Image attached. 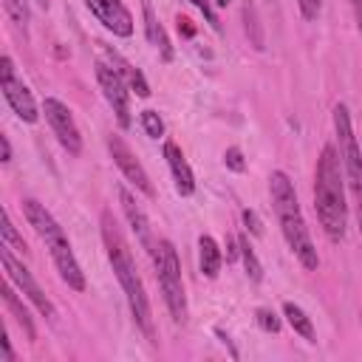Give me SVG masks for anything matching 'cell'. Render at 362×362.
I'll return each instance as SVG.
<instances>
[{
    "label": "cell",
    "instance_id": "4dcf8cb0",
    "mask_svg": "<svg viewBox=\"0 0 362 362\" xmlns=\"http://www.w3.org/2000/svg\"><path fill=\"white\" fill-rule=\"evenodd\" d=\"M175 23H178V31H181L184 37H192V34H195V28H192V23H189L187 17H181V14H178V20H175Z\"/></svg>",
    "mask_w": 362,
    "mask_h": 362
},
{
    "label": "cell",
    "instance_id": "1f68e13d",
    "mask_svg": "<svg viewBox=\"0 0 362 362\" xmlns=\"http://www.w3.org/2000/svg\"><path fill=\"white\" fill-rule=\"evenodd\" d=\"M0 345H3V362H14V351H11V342H8V337H6V334H3Z\"/></svg>",
    "mask_w": 362,
    "mask_h": 362
},
{
    "label": "cell",
    "instance_id": "484cf974",
    "mask_svg": "<svg viewBox=\"0 0 362 362\" xmlns=\"http://www.w3.org/2000/svg\"><path fill=\"white\" fill-rule=\"evenodd\" d=\"M189 3L204 14V20L209 23V28H212L215 34L223 31V25H221V20H218V14H215V3H212V0H189Z\"/></svg>",
    "mask_w": 362,
    "mask_h": 362
},
{
    "label": "cell",
    "instance_id": "ac0fdd59",
    "mask_svg": "<svg viewBox=\"0 0 362 362\" xmlns=\"http://www.w3.org/2000/svg\"><path fill=\"white\" fill-rule=\"evenodd\" d=\"M198 266H201V274L215 280L221 274V266H223V252L218 246V240L212 235H201L198 238Z\"/></svg>",
    "mask_w": 362,
    "mask_h": 362
},
{
    "label": "cell",
    "instance_id": "2e32d148",
    "mask_svg": "<svg viewBox=\"0 0 362 362\" xmlns=\"http://www.w3.org/2000/svg\"><path fill=\"white\" fill-rule=\"evenodd\" d=\"M141 14H144V34H147V42L158 48L161 62H173L175 51H173V45H170V37H167L164 25L158 23V17H156V11H153L150 0H141Z\"/></svg>",
    "mask_w": 362,
    "mask_h": 362
},
{
    "label": "cell",
    "instance_id": "7a4b0ae2",
    "mask_svg": "<svg viewBox=\"0 0 362 362\" xmlns=\"http://www.w3.org/2000/svg\"><path fill=\"white\" fill-rule=\"evenodd\" d=\"M314 209L320 218L322 232L339 243L345 238L348 226V204H345V173H342V158L334 144H325L317 170H314Z\"/></svg>",
    "mask_w": 362,
    "mask_h": 362
},
{
    "label": "cell",
    "instance_id": "7c38bea8",
    "mask_svg": "<svg viewBox=\"0 0 362 362\" xmlns=\"http://www.w3.org/2000/svg\"><path fill=\"white\" fill-rule=\"evenodd\" d=\"M85 8L116 37H133V14L122 0H85Z\"/></svg>",
    "mask_w": 362,
    "mask_h": 362
},
{
    "label": "cell",
    "instance_id": "44dd1931",
    "mask_svg": "<svg viewBox=\"0 0 362 362\" xmlns=\"http://www.w3.org/2000/svg\"><path fill=\"white\" fill-rule=\"evenodd\" d=\"M238 246H240V260H243V269H246L249 280L260 283V280H263V266H260V260H257V255H255L249 238H246V235H238Z\"/></svg>",
    "mask_w": 362,
    "mask_h": 362
},
{
    "label": "cell",
    "instance_id": "277c9868",
    "mask_svg": "<svg viewBox=\"0 0 362 362\" xmlns=\"http://www.w3.org/2000/svg\"><path fill=\"white\" fill-rule=\"evenodd\" d=\"M23 215H25L28 226L40 235V240L45 243V249H48L62 283L68 288H74V291H85V272H82V266H79V260H76V255L71 249V240H68L65 229L45 209V204H40L34 198H25L23 201Z\"/></svg>",
    "mask_w": 362,
    "mask_h": 362
},
{
    "label": "cell",
    "instance_id": "52a82bcc",
    "mask_svg": "<svg viewBox=\"0 0 362 362\" xmlns=\"http://www.w3.org/2000/svg\"><path fill=\"white\" fill-rule=\"evenodd\" d=\"M0 90H3V99L8 102V107L14 110V116L25 124H34L40 119V110H37V102L28 90V85L23 79H17L14 74V62L8 54L0 57Z\"/></svg>",
    "mask_w": 362,
    "mask_h": 362
},
{
    "label": "cell",
    "instance_id": "e0dca14e",
    "mask_svg": "<svg viewBox=\"0 0 362 362\" xmlns=\"http://www.w3.org/2000/svg\"><path fill=\"white\" fill-rule=\"evenodd\" d=\"M14 288H17V286H14L11 280L3 286V305H6V311L14 317V322L23 328V334H25V337L34 342V339H37V328H34V320H31L28 308L23 305V300L17 297V291H14Z\"/></svg>",
    "mask_w": 362,
    "mask_h": 362
},
{
    "label": "cell",
    "instance_id": "7402d4cb",
    "mask_svg": "<svg viewBox=\"0 0 362 362\" xmlns=\"http://www.w3.org/2000/svg\"><path fill=\"white\" fill-rule=\"evenodd\" d=\"M0 235H3V243H6L8 249H14V252H20L23 257L28 255V246H25V240H23V235L17 232V226L11 223V215H8V209H3V226H0Z\"/></svg>",
    "mask_w": 362,
    "mask_h": 362
},
{
    "label": "cell",
    "instance_id": "5bb4252c",
    "mask_svg": "<svg viewBox=\"0 0 362 362\" xmlns=\"http://www.w3.org/2000/svg\"><path fill=\"white\" fill-rule=\"evenodd\" d=\"M164 161H167V167L173 173L175 192L181 198H189L195 192V173H192L189 161L184 158V153H181V147L175 141H164Z\"/></svg>",
    "mask_w": 362,
    "mask_h": 362
},
{
    "label": "cell",
    "instance_id": "4316f807",
    "mask_svg": "<svg viewBox=\"0 0 362 362\" xmlns=\"http://www.w3.org/2000/svg\"><path fill=\"white\" fill-rule=\"evenodd\" d=\"M223 167L232 170V173H243V170H246L243 150H240V147H226V150H223Z\"/></svg>",
    "mask_w": 362,
    "mask_h": 362
},
{
    "label": "cell",
    "instance_id": "cb8c5ba5",
    "mask_svg": "<svg viewBox=\"0 0 362 362\" xmlns=\"http://www.w3.org/2000/svg\"><path fill=\"white\" fill-rule=\"evenodd\" d=\"M139 122H141V127H144V133L150 136V139H161L164 136V119L158 116V110H141L139 113Z\"/></svg>",
    "mask_w": 362,
    "mask_h": 362
},
{
    "label": "cell",
    "instance_id": "4fadbf2b",
    "mask_svg": "<svg viewBox=\"0 0 362 362\" xmlns=\"http://www.w3.org/2000/svg\"><path fill=\"white\" fill-rule=\"evenodd\" d=\"M119 201H122V209H124V218H127L130 229L136 232V240H139V243H141V249L153 257V255H156V249H158V243L153 240L150 218H147V215H144V209L136 204V198L130 195V189H127V187H119Z\"/></svg>",
    "mask_w": 362,
    "mask_h": 362
},
{
    "label": "cell",
    "instance_id": "8992f818",
    "mask_svg": "<svg viewBox=\"0 0 362 362\" xmlns=\"http://www.w3.org/2000/svg\"><path fill=\"white\" fill-rule=\"evenodd\" d=\"M158 288L164 297V305L175 322H187V294H184V277H181V260L173 240H158V249L153 255Z\"/></svg>",
    "mask_w": 362,
    "mask_h": 362
},
{
    "label": "cell",
    "instance_id": "ba28073f",
    "mask_svg": "<svg viewBox=\"0 0 362 362\" xmlns=\"http://www.w3.org/2000/svg\"><path fill=\"white\" fill-rule=\"evenodd\" d=\"M11 252H14V249H8V246L3 243V249H0V263H3V269H6V277L31 300V305H34L45 320H54V317H57V308H54L51 297L42 291V286L34 280V274L23 266V260H17Z\"/></svg>",
    "mask_w": 362,
    "mask_h": 362
},
{
    "label": "cell",
    "instance_id": "6da1fadb",
    "mask_svg": "<svg viewBox=\"0 0 362 362\" xmlns=\"http://www.w3.org/2000/svg\"><path fill=\"white\" fill-rule=\"evenodd\" d=\"M102 243H105V252H107V260H110V269L127 297V308L133 314V322L139 325V331L156 342V328H153V308H150V300H147V291H144V283L139 277V269H136V260H133V252L122 235V229L116 226L113 215L105 209L102 212Z\"/></svg>",
    "mask_w": 362,
    "mask_h": 362
},
{
    "label": "cell",
    "instance_id": "9c48e42d",
    "mask_svg": "<svg viewBox=\"0 0 362 362\" xmlns=\"http://www.w3.org/2000/svg\"><path fill=\"white\" fill-rule=\"evenodd\" d=\"M93 68H96V82H99V90H102L105 102L110 105V110H113V116H116L119 127H122V130H127V127L133 124L130 88H127V82H124V79L119 76V71H113L105 59H99Z\"/></svg>",
    "mask_w": 362,
    "mask_h": 362
},
{
    "label": "cell",
    "instance_id": "836d02e7",
    "mask_svg": "<svg viewBox=\"0 0 362 362\" xmlns=\"http://www.w3.org/2000/svg\"><path fill=\"white\" fill-rule=\"evenodd\" d=\"M212 3H215V6H221V8H226V6L232 3V0H212Z\"/></svg>",
    "mask_w": 362,
    "mask_h": 362
},
{
    "label": "cell",
    "instance_id": "d4e9b609",
    "mask_svg": "<svg viewBox=\"0 0 362 362\" xmlns=\"http://www.w3.org/2000/svg\"><path fill=\"white\" fill-rule=\"evenodd\" d=\"M255 322H257L263 331H269V334H277V331L283 328V320H280L272 308H257V311H255Z\"/></svg>",
    "mask_w": 362,
    "mask_h": 362
},
{
    "label": "cell",
    "instance_id": "ffe728a7",
    "mask_svg": "<svg viewBox=\"0 0 362 362\" xmlns=\"http://www.w3.org/2000/svg\"><path fill=\"white\" fill-rule=\"evenodd\" d=\"M243 28H246V34H249V42H252L257 51H263V48H266V40H263V28H260V23H257V11H255V3H252V0H243Z\"/></svg>",
    "mask_w": 362,
    "mask_h": 362
},
{
    "label": "cell",
    "instance_id": "5b68a950",
    "mask_svg": "<svg viewBox=\"0 0 362 362\" xmlns=\"http://www.w3.org/2000/svg\"><path fill=\"white\" fill-rule=\"evenodd\" d=\"M331 122H334V133H337V141H339L342 173H345V181H348L354 204H356V223H359V235H362V147L356 141L354 122H351V113H348L345 102L334 105Z\"/></svg>",
    "mask_w": 362,
    "mask_h": 362
},
{
    "label": "cell",
    "instance_id": "9a60e30c",
    "mask_svg": "<svg viewBox=\"0 0 362 362\" xmlns=\"http://www.w3.org/2000/svg\"><path fill=\"white\" fill-rule=\"evenodd\" d=\"M99 48H102V57H105V62L113 68V71H119V76L127 82V88L130 90H136V96H141V99H147L150 96V85H147V79H144V74L139 71V68H133L122 54H116V51H110L105 42H99Z\"/></svg>",
    "mask_w": 362,
    "mask_h": 362
},
{
    "label": "cell",
    "instance_id": "3957f363",
    "mask_svg": "<svg viewBox=\"0 0 362 362\" xmlns=\"http://www.w3.org/2000/svg\"><path fill=\"white\" fill-rule=\"evenodd\" d=\"M269 195H272V206H274V215H277V223H280V232H283L288 249L294 252V257L300 260V266L305 272H317L320 255H317V246L305 226V218H303V209H300V201L294 192V181L288 178V173L274 170L269 175Z\"/></svg>",
    "mask_w": 362,
    "mask_h": 362
},
{
    "label": "cell",
    "instance_id": "f546056e",
    "mask_svg": "<svg viewBox=\"0 0 362 362\" xmlns=\"http://www.w3.org/2000/svg\"><path fill=\"white\" fill-rule=\"evenodd\" d=\"M0 161L3 164L11 161V141H8V136H0Z\"/></svg>",
    "mask_w": 362,
    "mask_h": 362
},
{
    "label": "cell",
    "instance_id": "f1b7e54d",
    "mask_svg": "<svg viewBox=\"0 0 362 362\" xmlns=\"http://www.w3.org/2000/svg\"><path fill=\"white\" fill-rule=\"evenodd\" d=\"M240 218H243L246 232H252V235H263V223H260V218H257V212H255V209H243V212H240Z\"/></svg>",
    "mask_w": 362,
    "mask_h": 362
},
{
    "label": "cell",
    "instance_id": "83f0119b",
    "mask_svg": "<svg viewBox=\"0 0 362 362\" xmlns=\"http://www.w3.org/2000/svg\"><path fill=\"white\" fill-rule=\"evenodd\" d=\"M297 8L303 14V20L314 23L320 17V11H322V0H297Z\"/></svg>",
    "mask_w": 362,
    "mask_h": 362
},
{
    "label": "cell",
    "instance_id": "d6a6232c",
    "mask_svg": "<svg viewBox=\"0 0 362 362\" xmlns=\"http://www.w3.org/2000/svg\"><path fill=\"white\" fill-rule=\"evenodd\" d=\"M351 8H354V20H356V28L362 34V0H351Z\"/></svg>",
    "mask_w": 362,
    "mask_h": 362
},
{
    "label": "cell",
    "instance_id": "d6986e66",
    "mask_svg": "<svg viewBox=\"0 0 362 362\" xmlns=\"http://www.w3.org/2000/svg\"><path fill=\"white\" fill-rule=\"evenodd\" d=\"M283 317H286V322L291 325V331L294 334H300L305 342H317V334H314V322H311V317L297 305V303H291V300H286L283 303Z\"/></svg>",
    "mask_w": 362,
    "mask_h": 362
},
{
    "label": "cell",
    "instance_id": "30bf717a",
    "mask_svg": "<svg viewBox=\"0 0 362 362\" xmlns=\"http://www.w3.org/2000/svg\"><path fill=\"white\" fill-rule=\"evenodd\" d=\"M42 113H45V122L54 130L57 141L62 144V150H68L71 156H79L82 153V133H79V127H76L74 113L68 110V105L59 102L57 96H45Z\"/></svg>",
    "mask_w": 362,
    "mask_h": 362
},
{
    "label": "cell",
    "instance_id": "603a6c76",
    "mask_svg": "<svg viewBox=\"0 0 362 362\" xmlns=\"http://www.w3.org/2000/svg\"><path fill=\"white\" fill-rule=\"evenodd\" d=\"M3 8L11 17V23L17 25V31H23V37H28V0H3Z\"/></svg>",
    "mask_w": 362,
    "mask_h": 362
},
{
    "label": "cell",
    "instance_id": "8fae6325",
    "mask_svg": "<svg viewBox=\"0 0 362 362\" xmlns=\"http://www.w3.org/2000/svg\"><path fill=\"white\" fill-rule=\"evenodd\" d=\"M107 150H110V156H113V164H116V167H119V173L124 175V181H130L139 192H144L147 198H153V195H156L153 181H150L147 170L141 167V161L136 158V153L127 147V141H124L122 136L110 133V136H107Z\"/></svg>",
    "mask_w": 362,
    "mask_h": 362
},
{
    "label": "cell",
    "instance_id": "e575fe53",
    "mask_svg": "<svg viewBox=\"0 0 362 362\" xmlns=\"http://www.w3.org/2000/svg\"><path fill=\"white\" fill-rule=\"evenodd\" d=\"M37 3H40V8H48L51 6V0H37Z\"/></svg>",
    "mask_w": 362,
    "mask_h": 362
}]
</instances>
